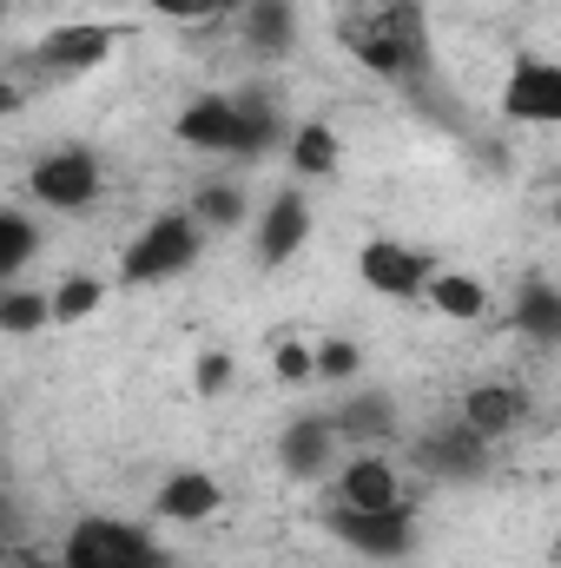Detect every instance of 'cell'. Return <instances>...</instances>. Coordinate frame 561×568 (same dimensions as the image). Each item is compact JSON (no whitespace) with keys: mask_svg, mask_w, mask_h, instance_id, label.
<instances>
[{"mask_svg":"<svg viewBox=\"0 0 561 568\" xmlns=\"http://www.w3.org/2000/svg\"><path fill=\"white\" fill-rule=\"evenodd\" d=\"M272 384L278 390H304L310 384V344L304 337H278L272 344Z\"/></svg>","mask_w":561,"mask_h":568,"instance_id":"4316f807","label":"cell"},{"mask_svg":"<svg viewBox=\"0 0 561 568\" xmlns=\"http://www.w3.org/2000/svg\"><path fill=\"white\" fill-rule=\"evenodd\" d=\"M337 47H344L364 73H384V80H422L429 60H436V53H429V20H422L417 0H390V7L344 13Z\"/></svg>","mask_w":561,"mask_h":568,"instance_id":"6da1fadb","label":"cell"},{"mask_svg":"<svg viewBox=\"0 0 561 568\" xmlns=\"http://www.w3.org/2000/svg\"><path fill=\"white\" fill-rule=\"evenodd\" d=\"M53 317H47V291L33 284H7L0 291V337H40Z\"/></svg>","mask_w":561,"mask_h":568,"instance_id":"cb8c5ba5","label":"cell"},{"mask_svg":"<svg viewBox=\"0 0 561 568\" xmlns=\"http://www.w3.org/2000/svg\"><path fill=\"white\" fill-rule=\"evenodd\" d=\"M218 509H225V483L212 469H172L152 489V516L159 523H212Z\"/></svg>","mask_w":561,"mask_h":568,"instance_id":"2e32d148","label":"cell"},{"mask_svg":"<svg viewBox=\"0 0 561 568\" xmlns=\"http://www.w3.org/2000/svg\"><path fill=\"white\" fill-rule=\"evenodd\" d=\"M324 509H410V483L397 469V456L384 449H357L324 476Z\"/></svg>","mask_w":561,"mask_h":568,"instance_id":"8992f818","label":"cell"},{"mask_svg":"<svg viewBox=\"0 0 561 568\" xmlns=\"http://www.w3.org/2000/svg\"><path fill=\"white\" fill-rule=\"evenodd\" d=\"M489 463H496V443H482L462 424H436L410 436V469L429 476V483H482Z\"/></svg>","mask_w":561,"mask_h":568,"instance_id":"9c48e42d","label":"cell"},{"mask_svg":"<svg viewBox=\"0 0 561 568\" xmlns=\"http://www.w3.org/2000/svg\"><path fill=\"white\" fill-rule=\"evenodd\" d=\"M330 429H337L344 443H397L404 417H397V404H390V397H377V390H350V397L337 404Z\"/></svg>","mask_w":561,"mask_h":568,"instance_id":"d6986e66","label":"cell"},{"mask_svg":"<svg viewBox=\"0 0 561 568\" xmlns=\"http://www.w3.org/2000/svg\"><path fill=\"white\" fill-rule=\"evenodd\" d=\"M456 424L476 429L482 443H509V436H522V429L536 424V390H529V377H516V371L476 377V384L456 397Z\"/></svg>","mask_w":561,"mask_h":568,"instance_id":"5b68a950","label":"cell"},{"mask_svg":"<svg viewBox=\"0 0 561 568\" xmlns=\"http://www.w3.org/2000/svg\"><path fill=\"white\" fill-rule=\"evenodd\" d=\"M357 371H364V351L350 337H324L310 351V384H357Z\"/></svg>","mask_w":561,"mask_h":568,"instance_id":"d4e9b609","label":"cell"},{"mask_svg":"<svg viewBox=\"0 0 561 568\" xmlns=\"http://www.w3.org/2000/svg\"><path fill=\"white\" fill-rule=\"evenodd\" d=\"M100 192H106V159L93 145H53V152H40L27 165V199L40 212L73 219V212H93Z\"/></svg>","mask_w":561,"mask_h":568,"instance_id":"3957f363","label":"cell"},{"mask_svg":"<svg viewBox=\"0 0 561 568\" xmlns=\"http://www.w3.org/2000/svg\"><path fill=\"white\" fill-rule=\"evenodd\" d=\"M232 377H238L232 351H205V357L192 364V390H198V397H225V390H232Z\"/></svg>","mask_w":561,"mask_h":568,"instance_id":"83f0119b","label":"cell"},{"mask_svg":"<svg viewBox=\"0 0 561 568\" xmlns=\"http://www.w3.org/2000/svg\"><path fill=\"white\" fill-rule=\"evenodd\" d=\"M185 212H192L198 232H245V219H252V192H245V179H205V185H192Z\"/></svg>","mask_w":561,"mask_h":568,"instance_id":"ac0fdd59","label":"cell"},{"mask_svg":"<svg viewBox=\"0 0 561 568\" xmlns=\"http://www.w3.org/2000/svg\"><path fill=\"white\" fill-rule=\"evenodd\" d=\"M120 40H126L120 20H60L33 40V67H47L53 80H80V73H100Z\"/></svg>","mask_w":561,"mask_h":568,"instance_id":"ba28073f","label":"cell"},{"mask_svg":"<svg viewBox=\"0 0 561 568\" xmlns=\"http://www.w3.org/2000/svg\"><path fill=\"white\" fill-rule=\"evenodd\" d=\"M509 331L529 337V344H555L561 337V291L549 278H529L509 304Z\"/></svg>","mask_w":561,"mask_h":568,"instance_id":"44dd1931","label":"cell"},{"mask_svg":"<svg viewBox=\"0 0 561 568\" xmlns=\"http://www.w3.org/2000/svg\"><path fill=\"white\" fill-rule=\"evenodd\" d=\"M370 7H390V0H370Z\"/></svg>","mask_w":561,"mask_h":568,"instance_id":"4dcf8cb0","label":"cell"},{"mask_svg":"<svg viewBox=\"0 0 561 568\" xmlns=\"http://www.w3.org/2000/svg\"><path fill=\"white\" fill-rule=\"evenodd\" d=\"M159 20H178V27H205V20H232L245 0H145Z\"/></svg>","mask_w":561,"mask_h":568,"instance_id":"484cf974","label":"cell"},{"mask_svg":"<svg viewBox=\"0 0 561 568\" xmlns=\"http://www.w3.org/2000/svg\"><path fill=\"white\" fill-rule=\"evenodd\" d=\"M172 133H178V145H192V152H218V159L245 152V120H238V100H232V93H198V100H185L178 120H172Z\"/></svg>","mask_w":561,"mask_h":568,"instance_id":"4fadbf2b","label":"cell"},{"mask_svg":"<svg viewBox=\"0 0 561 568\" xmlns=\"http://www.w3.org/2000/svg\"><path fill=\"white\" fill-rule=\"evenodd\" d=\"M238 33H245V53H252V60H284V53L297 47L290 0H245V7H238Z\"/></svg>","mask_w":561,"mask_h":568,"instance_id":"e0dca14e","label":"cell"},{"mask_svg":"<svg viewBox=\"0 0 561 568\" xmlns=\"http://www.w3.org/2000/svg\"><path fill=\"white\" fill-rule=\"evenodd\" d=\"M417 297L436 317H449V324H482V317L496 311V284L482 278V272H456V265H436V272L422 278Z\"/></svg>","mask_w":561,"mask_h":568,"instance_id":"9a60e30c","label":"cell"},{"mask_svg":"<svg viewBox=\"0 0 561 568\" xmlns=\"http://www.w3.org/2000/svg\"><path fill=\"white\" fill-rule=\"evenodd\" d=\"M198 252H205V232L192 225L185 205H172V212L145 219L140 232L126 239V252H120V284H126V291H145V284L185 278V272L198 265Z\"/></svg>","mask_w":561,"mask_h":568,"instance_id":"7a4b0ae2","label":"cell"},{"mask_svg":"<svg viewBox=\"0 0 561 568\" xmlns=\"http://www.w3.org/2000/svg\"><path fill=\"white\" fill-rule=\"evenodd\" d=\"M502 120L516 126H561V67L555 60H516L502 80Z\"/></svg>","mask_w":561,"mask_h":568,"instance_id":"7c38bea8","label":"cell"},{"mask_svg":"<svg viewBox=\"0 0 561 568\" xmlns=\"http://www.w3.org/2000/svg\"><path fill=\"white\" fill-rule=\"evenodd\" d=\"M20 106H27V87H20L13 73H0V126H7V120H13Z\"/></svg>","mask_w":561,"mask_h":568,"instance_id":"f1b7e54d","label":"cell"},{"mask_svg":"<svg viewBox=\"0 0 561 568\" xmlns=\"http://www.w3.org/2000/svg\"><path fill=\"white\" fill-rule=\"evenodd\" d=\"M27 568H73V562H60V556H40V562H27Z\"/></svg>","mask_w":561,"mask_h":568,"instance_id":"f546056e","label":"cell"},{"mask_svg":"<svg viewBox=\"0 0 561 568\" xmlns=\"http://www.w3.org/2000/svg\"><path fill=\"white\" fill-rule=\"evenodd\" d=\"M310 225H317V212H310L304 185H278V192L265 199L258 225H252V258H258V272H284V265L310 245Z\"/></svg>","mask_w":561,"mask_h":568,"instance_id":"30bf717a","label":"cell"},{"mask_svg":"<svg viewBox=\"0 0 561 568\" xmlns=\"http://www.w3.org/2000/svg\"><path fill=\"white\" fill-rule=\"evenodd\" d=\"M33 252H40V225L20 205H0V291L33 265Z\"/></svg>","mask_w":561,"mask_h":568,"instance_id":"603a6c76","label":"cell"},{"mask_svg":"<svg viewBox=\"0 0 561 568\" xmlns=\"http://www.w3.org/2000/svg\"><path fill=\"white\" fill-rule=\"evenodd\" d=\"M284 159H290L297 179H337V165H344L337 126H324V120H297V126L284 133Z\"/></svg>","mask_w":561,"mask_h":568,"instance_id":"ffe728a7","label":"cell"},{"mask_svg":"<svg viewBox=\"0 0 561 568\" xmlns=\"http://www.w3.org/2000/svg\"><path fill=\"white\" fill-rule=\"evenodd\" d=\"M324 529L364 556V562H404L417 556V503L410 509H324Z\"/></svg>","mask_w":561,"mask_h":568,"instance_id":"52a82bcc","label":"cell"},{"mask_svg":"<svg viewBox=\"0 0 561 568\" xmlns=\"http://www.w3.org/2000/svg\"><path fill=\"white\" fill-rule=\"evenodd\" d=\"M429 272H436V258L417 252V245H404V239H370L357 252V284L370 297H417Z\"/></svg>","mask_w":561,"mask_h":568,"instance_id":"8fae6325","label":"cell"},{"mask_svg":"<svg viewBox=\"0 0 561 568\" xmlns=\"http://www.w3.org/2000/svg\"><path fill=\"white\" fill-rule=\"evenodd\" d=\"M106 291H113V284L100 278V272H67V278L47 291V317H53V324H86V317L106 304Z\"/></svg>","mask_w":561,"mask_h":568,"instance_id":"7402d4cb","label":"cell"},{"mask_svg":"<svg viewBox=\"0 0 561 568\" xmlns=\"http://www.w3.org/2000/svg\"><path fill=\"white\" fill-rule=\"evenodd\" d=\"M278 463H284L290 483H324L344 463V436L330 429V417H297L278 436Z\"/></svg>","mask_w":561,"mask_h":568,"instance_id":"5bb4252c","label":"cell"},{"mask_svg":"<svg viewBox=\"0 0 561 568\" xmlns=\"http://www.w3.org/2000/svg\"><path fill=\"white\" fill-rule=\"evenodd\" d=\"M60 562H73V568H165V549L145 529L120 523V516H80L60 536Z\"/></svg>","mask_w":561,"mask_h":568,"instance_id":"277c9868","label":"cell"}]
</instances>
